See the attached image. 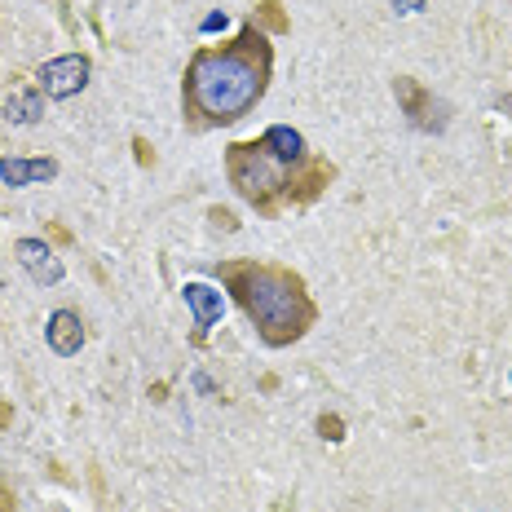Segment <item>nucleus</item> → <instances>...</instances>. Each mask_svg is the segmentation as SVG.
I'll return each instance as SVG.
<instances>
[{
  "label": "nucleus",
  "mask_w": 512,
  "mask_h": 512,
  "mask_svg": "<svg viewBox=\"0 0 512 512\" xmlns=\"http://www.w3.org/2000/svg\"><path fill=\"white\" fill-rule=\"evenodd\" d=\"M45 340L58 358H76L84 349V323H80L76 309H53L49 323H45Z\"/></svg>",
  "instance_id": "6"
},
{
  "label": "nucleus",
  "mask_w": 512,
  "mask_h": 512,
  "mask_svg": "<svg viewBox=\"0 0 512 512\" xmlns=\"http://www.w3.org/2000/svg\"><path fill=\"white\" fill-rule=\"evenodd\" d=\"M274 53L265 36L252 27L239 31V40L221 49H199L186 67V115L199 128L234 124L265 98Z\"/></svg>",
  "instance_id": "1"
},
{
  "label": "nucleus",
  "mask_w": 512,
  "mask_h": 512,
  "mask_svg": "<svg viewBox=\"0 0 512 512\" xmlns=\"http://www.w3.org/2000/svg\"><path fill=\"white\" fill-rule=\"evenodd\" d=\"M58 177V164L53 159H0V181L14 190L23 186H40V181Z\"/></svg>",
  "instance_id": "8"
},
{
  "label": "nucleus",
  "mask_w": 512,
  "mask_h": 512,
  "mask_svg": "<svg viewBox=\"0 0 512 512\" xmlns=\"http://www.w3.org/2000/svg\"><path fill=\"white\" fill-rule=\"evenodd\" d=\"M93 76V62L84 58V53H62V58H49L45 67H40V93L45 98H76V93L89 84Z\"/></svg>",
  "instance_id": "4"
},
{
  "label": "nucleus",
  "mask_w": 512,
  "mask_h": 512,
  "mask_svg": "<svg viewBox=\"0 0 512 512\" xmlns=\"http://www.w3.org/2000/svg\"><path fill=\"white\" fill-rule=\"evenodd\" d=\"M230 181L252 208L261 212H279L283 199H292V173L287 164H279L261 142H234L226 155Z\"/></svg>",
  "instance_id": "3"
},
{
  "label": "nucleus",
  "mask_w": 512,
  "mask_h": 512,
  "mask_svg": "<svg viewBox=\"0 0 512 512\" xmlns=\"http://www.w3.org/2000/svg\"><path fill=\"white\" fill-rule=\"evenodd\" d=\"M261 146H265V151H270L274 159H279V164H287V168L305 164V137L296 133V128H287V124H274V128H265Z\"/></svg>",
  "instance_id": "9"
},
{
  "label": "nucleus",
  "mask_w": 512,
  "mask_h": 512,
  "mask_svg": "<svg viewBox=\"0 0 512 512\" xmlns=\"http://www.w3.org/2000/svg\"><path fill=\"white\" fill-rule=\"evenodd\" d=\"M221 27H226V14H212L208 23H204V31H221Z\"/></svg>",
  "instance_id": "14"
},
{
  "label": "nucleus",
  "mask_w": 512,
  "mask_h": 512,
  "mask_svg": "<svg viewBox=\"0 0 512 512\" xmlns=\"http://www.w3.org/2000/svg\"><path fill=\"white\" fill-rule=\"evenodd\" d=\"M9 124H36L40 120V93H9V102L0 106Z\"/></svg>",
  "instance_id": "11"
},
{
  "label": "nucleus",
  "mask_w": 512,
  "mask_h": 512,
  "mask_svg": "<svg viewBox=\"0 0 512 512\" xmlns=\"http://www.w3.org/2000/svg\"><path fill=\"white\" fill-rule=\"evenodd\" d=\"M221 279L234 292V301L243 305V314L252 318L256 336L265 345L283 349L292 340H301L309 327H314L318 309L309 301L301 274L283 270V265H256V261H239V265H226Z\"/></svg>",
  "instance_id": "2"
},
{
  "label": "nucleus",
  "mask_w": 512,
  "mask_h": 512,
  "mask_svg": "<svg viewBox=\"0 0 512 512\" xmlns=\"http://www.w3.org/2000/svg\"><path fill=\"white\" fill-rule=\"evenodd\" d=\"M14 256H18V265H23V270L36 283H45V287L62 283V261L53 256V248H49L45 239H18L14 243Z\"/></svg>",
  "instance_id": "5"
},
{
  "label": "nucleus",
  "mask_w": 512,
  "mask_h": 512,
  "mask_svg": "<svg viewBox=\"0 0 512 512\" xmlns=\"http://www.w3.org/2000/svg\"><path fill=\"white\" fill-rule=\"evenodd\" d=\"M393 9L398 14H415V9H424V0H393Z\"/></svg>",
  "instance_id": "13"
},
{
  "label": "nucleus",
  "mask_w": 512,
  "mask_h": 512,
  "mask_svg": "<svg viewBox=\"0 0 512 512\" xmlns=\"http://www.w3.org/2000/svg\"><path fill=\"white\" fill-rule=\"evenodd\" d=\"M393 89H398L402 106H407V111H411V120L420 124V128H429V115H424V111H429V106H433V98H429V93H424V89H420V84H415V80H407V76H402L398 84H393Z\"/></svg>",
  "instance_id": "10"
},
{
  "label": "nucleus",
  "mask_w": 512,
  "mask_h": 512,
  "mask_svg": "<svg viewBox=\"0 0 512 512\" xmlns=\"http://www.w3.org/2000/svg\"><path fill=\"white\" fill-rule=\"evenodd\" d=\"M181 296H186L190 314H195V345H204L212 323L221 318V309H226V301H221V292H212L208 283H186L181 287Z\"/></svg>",
  "instance_id": "7"
},
{
  "label": "nucleus",
  "mask_w": 512,
  "mask_h": 512,
  "mask_svg": "<svg viewBox=\"0 0 512 512\" xmlns=\"http://www.w3.org/2000/svg\"><path fill=\"white\" fill-rule=\"evenodd\" d=\"M318 429H323V437H332V442H340V437H345V433H340V420H327V415L318 420Z\"/></svg>",
  "instance_id": "12"
}]
</instances>
